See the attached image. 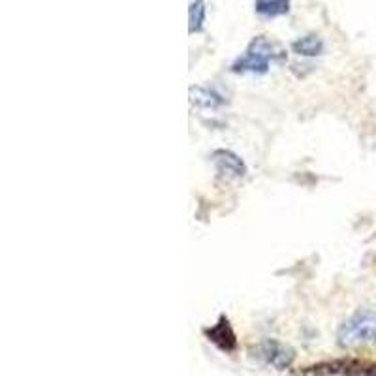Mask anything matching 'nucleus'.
I'll use <instances>...</instances> for the list:
<instances>
[{
	"instance_id": "7",
	"label": "nucleus",
	"mask_w": 376,
	"mask_h": 376,
	"mask_svg": "<svg viewBox=\"0 0 376 376\" xmlns=\"http://www.w3.org/2000/svg\"><path fill=\"white\" fill-rule=\"evenodd\" d=\"M291 49H294V53L303 55V57H316L323 51V42L316 34H307L291 43Z\"/></svg>"
},
{
	"instance_id": "1",
	"label": "nucleus",
	"mask_w": 376,
	"mask_h": 376,
	"mask_svg": "<svg viewBox=\"0 0 376 376\" xmlns=\"http://www.w3.org/2000/svg\"><path fill=\"white\" fill-rule=\"evenodd\" d=\"M286 58V51L276 42L267 36H256L249 43L243 57H239L232 64V72L235 74H265L269 64L282 63Z\"/></svg>"
},
{
	"instance_id": "8",
	"label": "nucleus",
	"mask_w": 376,
	"mask_h": 376,
	"mask_svg": "<svg viewBox=\"0 0 376 376\" xmlns=\"http://www.w3.org/2000/svg\"><path fill=\"white\" fill-rule=\"evenodd\" d=\"M256 11L265 17L284 16L290 11V0H256Z\"/></svg>"
},
{
	"instance_id": "5",
	"label": "nucleus",
	"mask_w": 376,
	"mask_h": 376,
	"mask_svg": "<svg viewBox=\"0 0 376 376\" xmlns=\"http://www.w3.org/2000/svg\"><path fill=\"white\" fill-rule=\"evenodd\" d=\"M205 337L209 339V343H213L222 352H233L237 348V337H235V331H233L232 323H230L226 316H220L217 323H213L211 328H207Z\"/></svg>"
},
{
	"instance_id": "4",
	"label": "nucleus",
	"mask_w": 376,
	"mask_h": 376,
	"mask_svg": "<svg viewBox=\"0 0 376 376\" xmlns=\"http://www.w3.org/2000/svg\"><path fill=\"white\" fill-rule=\"evenodd\" d=\"M213 164L217 168L218 175H222L226 179H241L247 173V166L237 154L226 149H218L213 153Z\"/></svg>"
},
{
	"instance_id": "2",
	"label": "nucleus",
	"mask_w": 376,
	"mask_h": 376,
	"mask_svg": "<svg viewBox=\"0 0 376 376\" xmlns=\"http://www.w3.org/2000/svg\"><path fill=\"white\" fill-rule=\"evenodd\" d=\"M372 340L376 343V314L369 311L354 314L337 331V343L343 348H355Z\"/></svg>"
},
{
	"instance_id": "3",
	"label": "nucleus",
	"mask_w": 376,
	"mask_h": 376,
	"mask_svg": "<svg viewBox=\"0 0 376 376\" xmlns=\"http://www.w3.org/2000/svg\"><path fill=\"white\" fill-rule=\"evenodd\" d=\"M252 354L260 361H264L265 365H271L276 371L290 369L294 360H296V350L290 348L288 345H282L275 339L262 340L260 345H256V348H252Z\"/></svg>"
},
{
	"instance_id": "10",
	"label": "nucleus",
	"mask_w": 376,
	"mask_h": 376,
	"mask_svg": "<svg viewBox=\"0 0 376 376\" xmlns=\"http://www.w3.org/2000/svg\"><path fill=\"white\" fill-rule=\"evenodd\" d=\"M360 376H376V361H363Z\"/></svg>"
},
{
	"instance_id": "6",
	"label": "nucleus",
	"mask_w": 376,
	"mask_h": 376,
	"mask_svg": "<svg viewBox=\"0 0 376 376\" xmlns=\"http://www.w3.org/2000/svg\"><path fill=\"white\" fill-rule=\"evenodd\" d=\"M190 100L198 107H205V109H217L226 102L224 95H220L217 89L213 87H192Z\"/></svg>"
},
{
	"instance_id": "9",
	"label": "nucleus",
	"mask_w": 376,
	"mask_h": 376,
	"mask_svg": "<svg viewBox=\"0 0 376 376\" xmlns=\"http://www.w3.org/2000/svg\"><path fill=\"white\" fill-rule=\"evenodd\" d=\"M205 2H203V0H194L190 4V8H188V23H190V25H188V31H190V34L202 31L203 23H205Z\"/></svg>"
}]
</instances>
